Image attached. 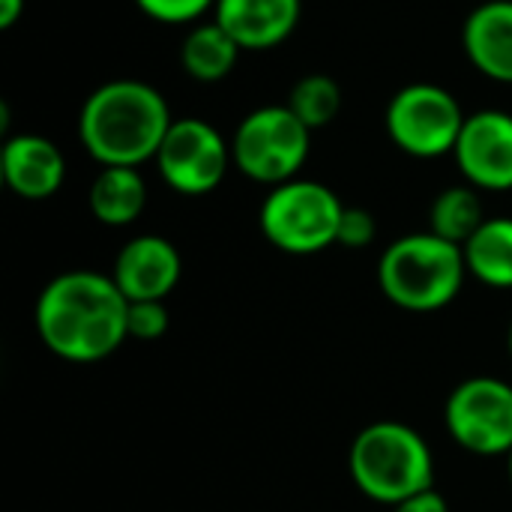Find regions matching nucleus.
I'll use <instances>...</instances> for the list:
<instances>
[{"instance_id":"obj_6","label":"nucleus","mask_w":512,"mask_h":512,"mask_svg":"<svg viewBox=\"0 0 512 512\" xmlns=\"http://www.w3.org/2000/svg\"><path fill=\"white\" fill-rule=\"evenodd\" d=\"M312 150V129L288 105L249 111L231 138V156L243 177L261 186H282L300 174Z\"/></svg>"},{"instance_id":"obj_22","label":"nucleus","mask_w":512,"mask_h":512,"mask_svg":"<svg viewBox=\"0 0 512 512\" xmlns=\"http://www.w3.org/2000/svg\"><path fill=\"white\" fill-rule=\"evenodd\" d=\"M375 234H378V222H375V216L366 207H345L342 222H339V240H336V246L366 249V246L375 243Z\"/></svg>"},{"instance_id":"obj_19","label":"nucleus","mask_w":512,"mask_h":512,"mask_svg":"<svg viewBox=\"0 0 512 512\" xmlns=\"http://www.w3.org/2000/svg\"><path fill=\"white\" fill-rule=\"evenodd\" d=\"M306 129H324L330 126L339 111H342V87L336 78L324 75V72H312V75H303L291 93H288V102H285Z\"/></svg>"},{"instance_id":"obj_26","label":"nucleus","mask_w":512,"mask_h":512,"mask_svg":"<svg viewBox=\"0 0 512 512\" xmlns=\"http://www.w3.org/2000/svg\"><path fill=\"white\" fill-rule=\"evenodd\" d=\"M507 474H510V483H512V453L507 456Z\"/></svg>"},{"instance_id":"obj_14","label":"nucleus","mask_w":512,"mask_h":512,"mask_svg":"<svg viewBox=\"0 0 512 512\" xmlns=\"http://www.w3.org/2000/svg\"><path fill=\"white\" fill-rule=\"evenodd\" d=\"M462 45L480 75L512 84V0L480 3L465 18Z\"/></svg>"},{"instance_id":"obj_1","label":"nucleus","mask_w":512,"mask_h":512,"mask_svg":"<svg viewBox=\"0 0 512 512\" xmlns=\"http://www.w3.org/2000/svg\"><path fill=\"white\" fill-rule=\"evenodd\" d=\"M129 300L111 273L69 270L36 297L33 327L39 342L66 363H99L123 348Z\"/></svg>"},{"instance_id":"obj_12","label":"nucleus","mask_w":512,"mask_h":512,"mask_svg":"<svg viewBox=\"0 0 512 512\" xmlns=\"http://www.w3.org/2000/svg\"><path fill=\"white\" fill-rule=\"evenodd\" d=\"M0 174L12 195L24 201H45L60 192L66 180V159L51 138L21 132L3 141Z\"/></svg>"},{"instance_id":"obj_8","label":"nucleus","mask_w":512,"mask_h":512,"mask_svg":"<svg viewBox=\"0 0 512 512\" xmlns=\"http://www.w3.org/2000/svg\"><path fill=\"white\" fill-rule=\"evenodd\" d=\"M156 171L177 195H210L234 165L231 141L204 117H177L156 153Z\"/></svg>"},{"instance_id":"obj_21","label":"nucleus","mask_w":512,"mask_h":512,"mask_svg":"<svg viewBox=\"0 0 512 512\" xmlns=\"http://www.w3.org/2000/svg\"><path fill=\"white\" fill-rule=\"evenodd\" d=\"M135 6L159 24H192L216 9V0H135Z\"/></svg>"},{"instance_id":"obj_24","label":"nucleus","mask_w":512,"mask_h":512,"mask_svg":"<svg viewBox=\"0 0 512 512\" xmlns=\"http://www.w3.org/2000/svg\"><path fill=\"white\" fill-rule=\"evenodd\" d=\"M27 0H0V27H12L24 15Z\"/></svg>"},{"instance_id":"obj_16","label":"nucleus","mask_w":512,"mask_h":512,"mask_svg":"<svg viewBox=\"0 0 512 512\" xmlns=\"http://www.w3.org/2000/svg\"><path fill=\"white\" fill-rule=\"evenodd\" d=\"M240 45L219 21L195 24L180 45V66L189 78L201 84L222 81L234 72L240 60Z\"/></svg>"},{"instance_id":"obj_5","label":"nucleus","mask_w":512,"mask_h":512,"mask_svg":"<svg viewBox=\"0 0 512 512\" xmlns=\"http://www.w3.org/2000/svg\"><path fill=\"white\" fill-rule=\"evenodd\" d=\"M345 204L339 195L318 183L294 177L273 186L258 210L261 234L285 255H318L339 240Z\"/></svg>"},{"instance_id":"obj_15","label":"nucleus","mask_w":512,"mask_h":512,"mask_svg":"<svg viewBox=\"0 0 512 512\" xmlns=\"http://www.w3.org/2000/svg\"><path fill=\"white\" fill-rule=\"evenodd\" d=\"M87 207L108 228L132 225L147 207V180L138 168H102L87 189Z\"/></svg>"},{"instance_id":"obj_25","label":"nucleus","mask_w":512,"mask_h":512,"mask_svg":"<svg viewBox=\"0 0 512 512\" xmlns=\"http://www.w3.org/2000/svg\"><path fill=\"white\" fill-rule=\"evenodd\" d=\"M507 348H510V357H512V321H510V330H507Z\"/></svg>"},{"instance_id":"obj_4","label":"nucleus","mask_w":512,"mask_h":512,"mask_svg":"<svg viewBox=\"0 0 512 512\" xmlns=\"http://www.w3.org/2000/svg\"><path fill=\"white\" fill-rule=\"evenodd\" d=\"M468 279L462 246L432 234H405L393 240L378 261V285L384 297L405 312L447 309Z\"/></svg>"},{"instance_id":"obj_7","label":"nucleus","mask_w":512,"mask_h":512,"mask_svg":"<svg viewBox=\"0 0 512 512\" xmlns=\"http://www.w3.org/2000/svg\"><path fill=\"white\" fill-rule=\"evenodd\" d=\"M465 117L468 114L447 87L417 81L393 93L384 111V126L402 153L414 159H438L456 150Z\"/></svg>"},{"instance_id":"obj_18","label":"nucleus","mask_w":512,"mask_h":512,"mask_svg":"<svg viewBox=\"0 0 512 512\" xmlns=\"http://www.w3.org/2000/svg\"><path fill=\"white\" fill-rule=\"evenodd\" d=\"M486 219L489 216H486L480 189H474L471 183L441 189L429 207V231L456 246H465Z\"/></svg>"},{"instance_id":"obj_23","label":"nucleus","mask_w":512,"mask_h":512,"mask_svg":"<svg viewBox=\"0 0 512 512\" xmlns=\"http://www.w3.org/2000/svg\"><path fill=\"white\" fill-rule=\"evenodd\" d=\"M393 512H450V504H447V498H444L441 492L426 489V492H420V495H414V498L396 504Z\"/></svg>"},{"instance_id":"obj_10","label":"nucleus","mask_w":512,"mask_h":512,"mask_svg":"<svg viewBox=\"0 0 512 512\" xmlns=\"http://www.w3.org/2000/svg\"><path fill=\"white\" fill-rule=\"evenodd\" d=\"M456 165L480 192L512 189V114L501 108H483L465 117L456 141Z\"/></svg>"},{"instance_id":"obj_17","label":"nucleus","mask_w":512,"mask_h":512,"mask_svg":"<svg viewBox=\"0 0 512 512\" xmlns=\"http://www.w3.org/2000/svg\"><path fill=\"white\" fill-rule=\"evenodd\" d=\"M468 276L489 288H512V216H489L462 246Z\"/></svg>"},{"instance_id":"obj_3","label":"nucleus","mask_w":512,"mask_h":512,"mask_svg":"<svg viewBox=\"0 0 512 512\" xmlns=\"http://www.w3.org/2000/svg\"><path fill=\"white\" fill-rule=\"evenodd\" d=\"M348 474L360 495L396 507L435 489V456L426 438L399 420H378L357 432L348 450Z\"/></svg>"},{"instance_id":"obj_13","label":"nucleus","mask_w":512,"mask_h":512,"mask_svg":"<svg viewBox=\"0 0 512 512\" xmlns=\"http://www.w3.org/2000/svg\"><path fill=\"white\" fill-rule=\"evenodd\" d=\"M303 0H216L219 21L243 51H270L300 24Z\"/></svg>"},{"instance_id":"obj_9","label":"nucleus","mask_w":512,"mask_h":512,"mask_svg":"<svg viewBox=\"0 0 512 512\" xmlns=\"http://www.w3.org/2000/svg\"><path fill=\"white\" fill-rule=\"evenodd\" d=\"M450 438L474 456L512 453V384L477 375L453 387L444 405Z\"/></svg>"},{"instance_id":"obj_11","label":"nucleus","mask_w":512,"mask_h":512,"mask_svg":"<svg viewBox=\"0 0 512 512\" xmlns=\"http://www.w3.org/2000/svg\"><path fill=\"white\" fill-rule=\"evenodd\" d=\"M183 273L180 252L171 240L159 234L132 237L114 258L111 279L129 303L135 300H165Z\"/></svg>"},{"instance_id":"obj_20","label":"nucleus","mask_w":512,"mask_h":512,"mask_svg":"<svg viewBox=\"0 0 512 512\" xmlns=\"http://www.w3.org/2000/svg\"><path fill=\"white\" fill-rule=\"evenodd\" d=\"M171 315L165 300H135L129 303V315H126V330L129 339H141V342H156L168 333Z\"/></svg>"},{"instance_id":"obj_2","label":"nucleus","mask_w":512,"mask_h":512,"mask_svg":"<svg viewBox=\"0 0 512 512\" xmlns=\"http://www.w3.org/2000/svg\"><path fill=\"white\" fill-rule=\"evenodd\" d=\"M171 123V108L153 84L117 78L99 84L84 99L78 114V138L87 156L102 168H138L156 159Z\"/></svg>"}]
</instances>
